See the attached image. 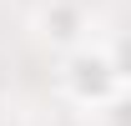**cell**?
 <instances>
[{"instance_id": "3957f363", "label": "cell", "mask_w": 131, "mask_h": 126, "mask_svg": "<svg viewBox=\"0 0 131 126\" xmlns=\"http://www.w3.org/2000/svg\"><path fill=\"white\" fill-rule=\"evenodd\" d=\"M106 50H111V66H116V76H121V86H131V30H121Z\"/></svg>"}, {"instance_id": "6da1fadb", "label": "cell", "mask_w": 131, "mask_h": 126, "mask_svg": "<svg viewBox=\"0 0 131 126\" xmlns=\"http://www.w3.org/2000/svg\"><path fill=\"white\" fill-rule=\"evenodd\" d=\"M56 86H61V96L71 106H81V111H101V106H111L116 96H121V76H116V66H111V50L91 46V40L61 56Z\"/></svg>"}, {"instance_id": "7a4b0ae2", "label": "cell", "mask_w": 131, "mask_h": 126, "mask_svg": "<svg viewBox=\"0 0 131 126\" xmlns=\"http://www.w3.org/2000/svg\"><path fill=\"white\" fill-rule=\"evenodd\" d=\"M86 35H91V10H86L81 0H46L40 10H35V40L50 50H76L86 46Z\"/></svg>"}, {"instance_id": "277c9868", "label": "cell", "mask_w": 131, "mask_h": 126, "mask_svg": "<svg viewBox=\"0 0 131 126\" xmlns=\"http://www.w3.org/2000/svg\"><path fill=\"white\" fill-rule=\"evenodd\" d=\"M101 126H131V86H121L111 106H101Z\"/></svg>"}]
</instances>
